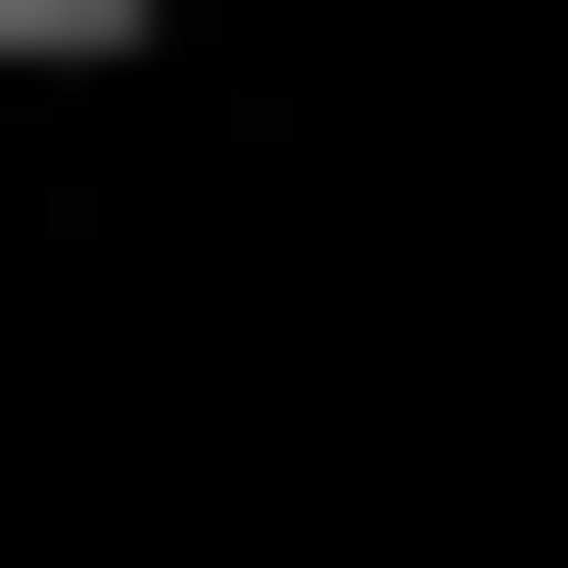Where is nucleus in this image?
Here are the masks:
<instances>
[{
  "label": "nucleus",
  "instance_id": "1",
  "mask_svg": "<svg viewBox=\"0 0 568 568\" xmlns=\"http://www.w3.org/2000/svg\"><path fill=\"white\" fill-rule=\"evenodd\" d=\"M95 48H142V0H0V95H95Z\"/></svg>",
  "mask_w": 568,
  "mask_h": 568
}]
</instances>
